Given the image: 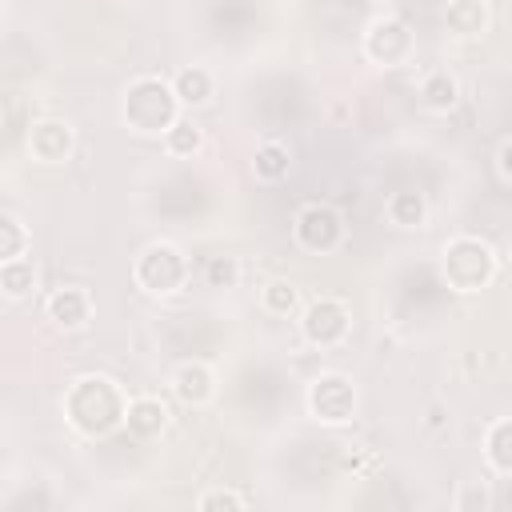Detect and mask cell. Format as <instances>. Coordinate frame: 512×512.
I'll return each instance as SVG.
<instances>
[{
    "label": "cell",
    "mask_w": 512,
    "mask_h": 512,
    "mask_svg": "<svg viewBox=\"0 0 512 512\" xmlns=\"http://www.w3.org/2000/svg\"><path fill=\"white\" fill-rule=\"evenodd\" d=\"M124 416V404H120V392L112 380L104 376H84L76 380V388L68 392V420L80 428V432H108L116 420Z\"/></svg>",
    "instance_id": "1"
},
{
    "label": "cell",
    "mask_w": 512,
    "mask_h": 512,
    "mask_svg": "<svg viewBox=\"0 0 512 512\" xmlns=\"http://www.w3.org/2000/svg\"><path fill=\"white\" fill-rule=\"evenodd\" d=\"M124 116L136 132H160L164 124H172L176 108H172V92L160 84V80H136L128 88V100H124Z\"/></svg>",
    "instance_id": "2"
},
{
    "label": "cell",
    "mask_w": 512,
    "mask_h": 512,
    "mask_svg": "<svg viewBox=\"0 0 512 512\" xmlns=\"http://www.w3.org/2000/svg\"><path fill=\"white\" fill-rule=\"evenodd\" d=\"M444 272L460 292H476L492 276V252L480 240H456L444 248Z\"/></svg>",
    "instance_id": "3"
},
{
    "label": "cell",
    "mask_w": 512,
    "mask_h": 512,
    "mask_svg": "<svg viewBox=\"0 0 512 512\" xmlns=\"http://www.w3.org/2000/svg\"><path fill=\"white\" fill-rule=\"evenodd\" d=\"M136 280L148 288V292H172L180 280H184V260L176 248L168 244H152L140 264H136Z\"/></svg>",
    "instance_id": "4"
},
{
    "label": "cell",
    "mask_w": 512,
    "mask_h": 512,
    "mask_svg": "<svg viewBox=\"0 0 512 512\" xmlns=\"http://www.w3.org/2000/svg\"><path fill=\"white\" fill-rule=\"evenodd\" d=\"M308 404H312V412H316L320 420L340 424V420L352 416V408H356V392H352V384H348L344 376H324V380L312 384Z\"/></svg>",
    "instance_id": "5"
},
{
    "label": "cell",
    "mask_w": 512,
    "mask_h": 512,
    "mask_svg": "<svg viewBox=\"0 0 512 512\" xmlns=\"http://www.w3.org/2000/svg\"><path fill=\"white\" fill-rule=\"evenodd\" d=\"M296 240L312 252H328L336 240H340V216L324 204H312L296 216Z\"/></svg>",
    "instance_id": "6"
},
{
    "label": "cell",
    "mask_w": 512,
    "mask_h": 512,
    "mask_svg": "<svg viewBox=\"0 0 512 512\" xmlns=\"http://www.w3.org/2000/svg\"><path fill=\"white\" fill-rule=\"evenodd\" d=\"M344 332H348V312H344V304L320 300V304H312V308L304 312V336H308L312 344H336Z\"/></svg>",
    "instance_id": "7"
},
{
    "label": "cell",
    "mask_w": 512,
    "mask_h": 512,
    "mask_svg": "<svg viewBox=\"0 0 512 512\" xmlns=\"http://www.w3.org/2000/svg\"><path fill=\"white\" fill-rule=\"evenodd\" d=\"M28 144H32V152H36L44 164H56V160H64V152H68V128L56 124V120H44V124L32 128Z\"/></svg>",
    "instance_id": "8"
},
{
    "label": "cell",
    "mask_w": 512,
    "mask_h": 512,
    "mask_svg": "<svg viewBox=\"0 0 512 512\" xmlns=\"http://www.w3.org/2000/svg\"><path fill=\"white\" fill-rule=\"evenodd\" d=\"M164 404L156 400V396H140V400H132L128 408H124V420H128V432H136V436H156L160 428H164Z\"/></svg>",
    "instance_id": "9"
},
{
    "label": "cell",
    "mask_w": 512,
    "mask_h": 512,
    "mask_svg": "<svg viewBox=\"0 0 512 512\" xmlns=\"http://www.w3.org/2000/svg\"><path fill=\"white\" fill-rule=\"evenodd\" d=\"M48 312H52L56 324H64V328H80V324L88 320V296H84L80 288H60V292L48 300Z\"/></svg>",
    "instance_id": "10"
},
{
    "label": "cell",
    "mask_w": 512,
    "mask_h": 512,
    "mask_svg": "<svg viewBox=\"0 0 512 512\" xmlns=\"http://www.w3.org/2000/svg\"><path fill=\"white\" fill-rule=\"evenodd\" d=\"M176 392H180L188 404L208 400V396H212V376H208V368H200V364L180 368V376H176Z\"/></svg>",
    "instance_id": "11"
},
{
    "label": "cell",
    "mask_w": 512,
    "mask_h": 512,
    "mask_svg": "<svg viewBox=\"0 0 512 512\" xmlns=\"http://www.w3.org/2000/svg\"><path fill=\"white\" fill-rule=\"evenodd\" d=\"M32 264L24 260V256H16V260H8V264H0V288L8 292V296H24L28 288H32Z\"/></svg>",
    "instance_id": "12"
},
{
    "label": "cell",
    "mask_w": 512,
    "mask_h": 512,
    "mask_svg": "<svg viewBox=\"0 0 512 512\" xmlns=\"http://www.w3.org/2000/svg\"><path fill=\"white\" fill-rule=\"evenodd\" d=\"M424 104L428 108H452L456 104V80L448 76V72H432L428 80H424Z\"/></svg>",
    "instance_id": "13"
},
{
    "label": "cell",
    "mask_w": 512,
    "mask_h": 512,
    "mask_svg": "<svg viewBox=\"0 0 512 512\" xmlns=\"http://www.w3.org/2000/svg\"><path fill=\"white\" fill-rule=\"evenodd\" d=\"M420 216H424V204H420L416 192H396V196L388 200V220H392V224L412 228V224H420Z\"/></svg>",
    "instance_id": "14"
},
{
    "label": "cell",
    "mask_w": 512,
    "mask_h": 512,
    "mask_svg": "<svg viewBox=\"0 0 512 512\" xmlns=\"http://www.w3.org/2000/svg\"><path fill=\"white\" fill-rule=\"evenodd\" d=\"M208 92H212V80H208L204 68H188V72L176 76V96H180V100L200 104V100H208Z\"/></svg>",
    "instance_id": "15"
},
{
    "label": "cell",
    "mask_w": 512,
    "mask_h": 512,
    "mask_svg": "<svg viewBox=\"0 0 512 512\" xmlns=\"http://www.w3.org/2000/svg\"><path fill=\"white\" fill-rule=\"evenodd\" d=\"M24 252V228L12 216H0V264L16 260Z\"/></svg>",
    "instance_id": "16"
},
{
    "label": "cell",
    "mask_w": 512,
    "mask_h": 512,
    "mask_svg": "<svg viewBox=\"0 0 512 512\" xmlns=\"http://www.w3.org/2000/svg\"><path fill=\"white\" fill-rule=\"evenodd\" d=\"M284 168H288V152L280 144H264L260 156H256V172L264 180H276V176H284Z\"/></svg>",
    "instance_id": "17"
},
{
    "label": "cell",
    "mask_w": 512,
    "mask_h": 512,
    "mask_svg": "<svg viewBox=\"0 0 512 512\" xmlns=\"http://www.w3.org/2000/svg\"><path fill=\"white\" fill-rule=\"evenodd\" d=\"M508 432H512V424L508 420H496L492 424V444H488V460L496 464V472H508L512 468V456H508Z\"/></svg>",
    "instance_id": "18"
},
{
    "label": "cell",
    "mask_w": 512,
    "mask_h": 512,
    "mask_svg": "<svg viewBox=\"0 0 512 512\" xmlns=\"http://www.w3.org/2000/svg\"><path fill=\"white\" fill-rule=\"evenodd\" d=\"M292 304H296V288H292V284L276 280V284H268V288H264V308H268V312L288 316V312H292Z\"/></svg>",
    "instance_id": "19"
},
{
    "label": "cell",
    "mask_w": 512,
    "mask_h": 512,
    "mask_svg": "<svg viewBox=\"0 0 512 512\" xmlns=\"http://www.w3.org/2000/svg\"><path fill=\"white\" fill-rule=\"evenodd\" d=\"M200 144V132L196 128H188V124H172L168 128V148L172 152H192Z\"/></svg>",
    "instance_id": "20"
},
{
    "label": "cell",
    "mask_w": 512,
    "mask_h": 512,
    "mask_svg": "<svg viewBox=\"0 0 512 512\" xmlns=\"http://www.w3.org/2000/svg\"><path fill=\"white\" fill-rule=\"evenodd\" d=\"M208 280H212L216 288H220V280L232 284V280H236V264H232V260H212V264H208Z\"/></svg>",
    "instance_id": "21"
},
{
    "label": "cell",
    "mask_w": 512,
    "mask_h": 512,
    "mask_svg": "<svg viewBox=\"0 0 512 512\" xmlns=\"http://www.w3.org/2000/svg\"><path fill=\"white\" fill-rule=\"evenodd\" d=\"M240 508L244 504V496H236V492H208V496H200V508Z\"/></svg>",
    "instance_id": "22"
},
{
    "label": "cell",
    "mask_w": 512,
    "mask_h": 512,
    "mask_svg": "<svg viewBox=\"0 0 512 512\" xmlns=\"http://www.w3.org/2000/svg\"><path fill=\"white\" fill-rule=\"evenodd\" d=\"M500 176L508 180V140H500Z\"/></svg>",
    "instance_id": "23"
}]
</instances>
